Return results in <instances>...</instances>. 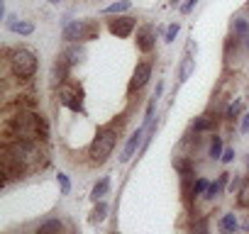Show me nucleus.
I'll list each match as a JSON object with an SVG mask.
<instances>
[{
    "instance_id": "f257e3e1",
    "label": "nucleus",
    "mask_w": 249,
    "mask_h": 234,
    "mask_svg": "<svg viewBox=\"0 0 249 234\" xmlns=\"http://www.w3.org/2000/svg\"><path fill=\"white\" fill-rule=\"evenodd\" d=\"M5 132L10 139L20 142H44L49 137V125L42 115L20 110L15 117H10V122L5 125Z\"/></svg>"
},
{
    "instance_id": "f03ea898",
    "label": "nucleus",
    "mask_w": 249,
    "mask_h": 234,
    "mask_svg": "<svg viewBox=\"0 0 249 234\" xmlns=\"http://www.w3.org/2000/svg\"><path fill=\"white\" fill-rule=\"evenodd\" d=\"M3 159L8 161H15L18 166L27 168L32 164H37L39 159V147L37 142H20V139H13L3 147Z\"/></svg>"
},
{
    "instance_id": "7ed1b4c3",
    "label": "nucleus",
    "mask_w": 249,
    "mask_h": 234,
    "mask_svg": "<svg viewBox=\"0 0 249 234\" xmlns=\"http://www.w3.org/2000/svg\"><path fill=\"white\" fill-rule=\"evenodd\" d=\"M10 68H13L15 78L30 81L37 73V54L30 49H15L10 54Z\"/></svg>"
},
{
    "instance_id": "20e7f679",
    "label": "nucleus",
    "mask_w": 249,
    "mask_h": 234,
    "mask_svg": "<svg viewBox=\"0 0 249 234\" xmlns=\"http://www.w3.org/2000/svg\"><path fill=\"white\" fill-rule=\"evenodd\" d=\"M64 39L66 42H90V39H98V34H100V27H98V22H93V20H76V22H66L64 25Z\"/></svg>"
},
{
    "instance_id": "39448f33",
    "label": "nucleus",
    "mask_w": 249,
    "mask_h": 234,
    "mask_svg": "<svg viewBox=\"0 0 249 234\" xmlns=\"http://www.w3.org/2000/svg\"><path fill=\"white\" fill-rule=\"evenodd\" d=\"M115 142H117V134H115L112 130H100V132L95 134L90 149H88L90 161H93V164H105L107 156H110L112 149H115Z\"/></svg>"
},
{
    "instance_id": "423d86ee",
    "label": "nucleus",
    "mask_w": 249,
    "mask_h": 234,
    "mask_svg": "<svg viewBox=\"0 0 249 234\" xmlns=\"http://www.w3.org/2000/svg\"><path fill=\"white\" fill-rule=\"evenodd\" d=\"M59 102L64 107H69L71 112H78V115L86 112V107H83V90L78 85H71V83L59 85Z\"/></svg>"
},
{
    "instance_id": "0eeeda50",
    "label": "nucleus",
    "mask_w": 249,
    "mask_h": 234,
    "mask_svg": "<svg viewBox=\"0 0 249 234\" xmlns=\"http://www.w3.org/2000/svg\"><path fill=\"white\" fill-rule=\"evenodd\" d=\"M135 27H137V20L135 17H127V15H117L115 20H110L107 22V30H110V34H115V37H120V39H124V37H130L132 32H135Z\"/></svg>"
},
{
    "instance_id": "6e6552de",
    "label": "nucleus",
    "mask_w": 249,
    "mask_h": 234,
    "mask_svg": "<svg viewBox=\"0 0 249 234\" xmlns=\"http://www.w3.org/2000/svg\"><path fill=\"white\" fill-rule=\"evenodd\" d=\"M69 68H71V64H69V59L61 54V56L54 61L52 73H49V83H52V88H59V85L66 83V78H69Z\"/></svg>"
},
{
    "instance_id": "1a4fd4ad",
    "label": "nucleus",
    "mask_w": 249,
    "mask_h": 234,
    "mask_svg": "<svg viewBox=\"0 0 249 234\" xmlns=\"http://www.w3.org/2000/svg\"><path fill=\"white\" fill-rule=\"evenodd\" d=\"M152 78V64L149 61H142V64H137V68H135V73H132V81H130V93H135V90H142L144 85H147V81Z\"/></svg>"
},
{
    "instance_id": "9d476101",
    "label": "nucleus",
    "mask_w": 249,
    "mask_h": 234,
    "mask_svg": "<svg viewBox=\"0 0 249 234\" xmlns=\"http://www.w3.org/2000/svg\"><path fill=\"white\" fill-rule=\"evenodd\" d=\"M154 44H157V30L152 25H142L137 30V49L144 51V54H149L154 49Z\"/></svg>"
},
{
    "instance_id": "9b49d317",
    "label": "nucleus",
    "mask_w": 249,
    "mask_h": 234,
    "mask_svg": "<svg viewBox=\"0 0 249 234\" xmlns=\"http://www.w3.org/2000/svg\"><path fill=\"white\" fill-rule=\"evenodd\" d=\"M142 137H144V125H142V127H140L130 139H127V144H124L122 156H120V161H122V164H127V161L135 156V151H137V149H140V144H142Z\"/></svg>"
},
{
    "instance_id": "f8f14e48",
    "label": "nucleus",
    "mask_w": 249,
    "mask_h": 234,
    "mask_svg": "<svg viewBox=\"0 0 249 234\" xmlns=\"http://www.w3.org/2000/svg\"><path fill=\"white\" fill-rule=\"evenodd\" d=\"M64 56L69 59V64H71V66H78V64H83V61H86V47H83L81 42H73V44L64 51Z\"/></svg>"
},
{
    "instance_id": "ddd939ff",
    "label": "nucleus",
    "mask_w": 249,
    "mask_h": 234,
    "mask_svg": "<svg viewBox=\"0 0 249 234\" xmlns=\"http://www.w3.org/2000/svg\"><path fill=\"white\" fill-rule=\"evenodd\" d=\"M8 30L15 32V34H32L35 32V25L32 22H25V20H18L15 15H8Z\"/></svg>"
},
{
    "instance_id": "4468645a",
    "label": "nucleus",
    "mask_w": 249,
    "mask_h": 234,
    "mask_svg": "<svg viewBox=\"0 0 249 234\" xmlns=\"http://www.w3.org/2000/svg\"><path fill=\"white\" fill-rule=\"evenodd\" d=\"M217 229H220V234H234V232L239 229V222H237L234 212L222 215V217H220V222H217Z\"/></svg>"
},
{
    "instance_id": "2eb2a0df",
    "label": "nucleus",
    "mask_w": 249,
    "mask_h": 234,
    "mask_svg": "<svg viewBox=\"0 0 249 234\" xmlns=\"http://www.w3.org/2000/svg\"><path fill=\"white\" fill-rule=\"evenodd\" d=\"M193 71H196V59H191V56L186 54L183 61H181V66H178V83H186Z\"/></svg>"
},
{
    "instance_id": "dca6fc26",
    "label": "nucleus",
    "mask_w": 249,
    "mask_h": 234,
    "mask_svg": "<svg viewBox=\"0 0 249 234\" xmlns=\"http://www.w3.org/2000/svg\"><path fill=\"white\" fill-rule=\"evenodd\" d=\"M227 181H230V173H222V176L217 178V183H210V188L205 190V200H215V198H217V195L225 190Z\"/></svg>"
},
{
    "instance_id": "f3484780",
    "label": "nucleus",
    "mask_w": 249,
    "mask_h": 234,
    "mask_svg": "<svg viewBox=\"0 0 249 234\" xmlns=\"http://www.w3.org/2000/svg\"><path fill=\"white\" fill-rule=\"evenodd\" d=\"M107 190H110V178H107V176H103V178L93 185V190H90V200H93V202H98L103 195H107Z\"/></svg>"
},
{
    "instance_id": "a211bd4d",
    "label": "nucleus",
    "mask_w": 249,
    "mask_h": 234,
    "mask_svg": "<svg viewBox=\"0 0 249 234\" xmlns=\"http://www.w3.org/2000/svg\"><path fill=\"white\" fill-rule=\"evenodd\" d=\"M132 8L130 0H117V3H110L103 8V15H120V13H127Z\"/></svg>"
},
{
    "instance_id": "6ab92c4d",
    "label": "nucleus",
    "mask_w": 249,
    "mask_h": 234,
    "mask_svg": "<svg viewBox=\"0 0 249 234\" xmlns=\"http://www.w3.org/2000/svg\"><path fill=\"white\" fill-rule=\"evenodd\" d=\"M105 217H107V205H105L103 200H98L95 207H93V212H90V222L95 224V222H103Z\"/></svg>"
},
{
    "instance_id": "aec40b11",
    "label": "nucleus",
    "mask_w": 249,
    "mask_h": 234,
    "mask_svg": "<svg viewBox=\"0 0 249 234\" xmlns=\"http://www.w3.org/2000/svg\"><path fill=\"white\" fill-rule=\"evenodd\" d=\"M215 127V120L210 115H203V117H198V120L193 122V130L196 132H205V130H213Z\"/></svg>"
},
{
    "instance_id": "412c9836",
    "label": "nucleus",
    "mask_w": 249,
    "mask_h": 234,
    "mask_svg": "<svg viewBox=\"0 0 249 234\" xmlns=\"http://www.w3.org/2000/svg\"><path fill=\"white\" fill-rule=\"evenodd\" d=\"M59 232H61V222H59V219H47V222L39 227L37 234H59Z\"/></svg>"
},
{
    "instance_id": "4be33fe9",
    "label": "nucleus",
    "mask_w": 249,
    "mask_h": 234,
    "mask_svg": "<svg viewBox=\"0 0 249 234\" xmlns=\"http://www.w3.org/2000/svg\"><path fill=\"white\" fill-rule=\"evenodd\" d=\"M222 139L220 137H213V142H210V156L213 159H222Z\"/></svg>"
},
{
    "instance_id": "5701e85b",
    "label": "nucleus",
    "mask_w": 249,
    "mask_h": 234,
    "mask_svg": "<svg viewBox=\"0 0 249 234\" xmlns=\"http://www.w3.org/2000/svg\"><path fill=\"white\" fill-rule=\"evenodd\" d=\"M191 234H210V232H208V219H205V217H198V219L193 222V227H191Z\"/></svg>"
},
{
    "instance_id": "b1692460",
    "label": "nucleus",
    "mask_w": 249,
    "mask_h": 234,
    "mask_svg": "<svg viewBox=\"0 0 249 234\" xmlns=\"http://www.w3.org/2000/svg\"><path fill=\"white\" fill-rule=\"evenodd\" d=\"M239 110H242V98H237L234 102H230V105H227V112H225V115L230 117V120H234V117L239 115Z\"/></svg>"
},
{
    "instance_id": "393cba45",
    "label": "nucleus",
    "mask_w": 249,
    "mask_h": 234,
    "mask_svg": "<svg viewBox=\"0 0 249 234\" xmlns=\"http://www.w3.org/2000/svg\"><path fill=\"white\" fill-rule=\"evenodd\" d=\"M210 188V183H208V178H198L196 183H193V195H205V190Z\"/></svg>"
},
{
    "instance_id": "a878e982",
    "label": "nucleus",
    "mask_w": 249,
    "mask_h": 234,
    "mask_svg": "<svg viewBox=\"0 0 249 234\" xmlns=\"http://www.w3.org/2000/svg\"><path fill=\"white\" fill-rule=\"evenodd\" d=\"M237 195H239V198H237L239 207H247V205H249V183H244V185H242V190H239Z\"/></svg>"
},
{
    "instance_id": "bb28decb",
    "label": "nucleus",
    "mask_w": 249,
    "mask_h": 234,
    "mask_svg": "<svg viewBox=\"0 0 249 234\" xmlns=\"http://www.w3.org/2000/svg\"><path fill=\"white\" fill-rule=\"evenodd\" d=\"M56 178H59V185H61V193H64V195H69V193H71V181H69V176H66V173H59Z\"/></svg>"
},
{
    "instance_id": "cd10ccee",
    "label": "nucleus",
    "mask_w": 249,
    "mask_h": 234,
    "mask_svg": "<svg viewBox=\"0 0 249 234\" xmlns=\"http://www.w3.org/2000/svg\"><path fill=\"white\" fill-rule=\"evenodd\" d=\"M176 34H178V25H171V27L166 30V34H164V42H174Z\"/></svg>"
},
{
    "instance_id": "c85d7f7f",
    "label": "nucleus",
    "mask_w": 249,
    "mask_h": 234,
    "mask_svg": "<svg viewBox=\"0 0 249 234\" xmlns=\"http://www.w3.org/2000/svg\"><path fill=\"white\" fill-rule=\"evenodd\" d=\"M234 30H237L239 34H247V32H249V25H247L244 20H234Z\"/></svg>"
},
{
    "instance_id": "c756f323",
    "label": "nucleus",
    "mask_w": 249,
    "mask_h": 234,
    "mask_svg": "<svg viewBox=\"0 0 249 234\" xmlns=\"http://www.w3.org/2000/svg\"><path fill=\"white\" fill-rule=\"evenodd\" d=\"M196 3H198V0H186V3L181 5V13H183V15H188V13L196 8Z\"/></svg>"
},
{
    "instance_id": "7c9ffc66",
    "label": "nucleus",
    "mask_w": 249,
    "mask_h": 234,
    "mask_svg": "<svg viewBox=\"0 0 249 234\" xmlns=\"http://www.w3.org/2000/svg\"><path fill=\"white\" fill-rule=\"evenodd\" d=\"M232 159H234V151L232 149H225L222 151V164H232Z\"/></svg>"
},
{
    "instance_id": "2f4dec72",
    "label": "nucleus",
    "mask_w": 249,
    "mask_h": 234,
    "mask_svg": "<svg viewBox=\"0 0 249 234\" xmlns=\"http://www.w3.org/2000/svg\"><path fill=\"white\" fill-rule=\"evenodd\" d=\"M239 185H242V178L237 176V178H234V181L230 183V193H237V188H239Z\"/></svg>"
},
{
    "instance_id": "473e14b6",
    "label": "nucleus",
    "mask_w": 249,
    "mask_h": 234,
    "mask_svg": "<svg viewBox=\"0 0 249 234\" xmlns=\"http://www.w3.org/2000/svg\"><path fill=\"white\" fill-rule=\"evenodd\" d=\"M239 130H242V132H244V134H247V132H249V112H247V115H244V120H242V127H239Z\"/></svg>"
},
{
    "instance_id": "72a5a7b5",
    "label": "nucleus",
    "mask_w": 249,
    "mask_h": 234,
    "mask_svg": "<svg viewBox=\"0 0 249 234\" xmlns=\"http://www.w3.org/2000/svg\"><path fill=\"white\" fill-rule=\"evenodd\" d=\"M242 229H244V232H247V234H249V217H247V219H244V222H242Z\"/></svg>"
},
{
    "instance_id": "f704fd0d",
    "label": "nucleus",
    "mask_w": 249,
    "mask_h": 234,
    "mask_svg": "<svg viewBox=\"0 0 249 234\" xmlns=\"http://www.w3.org/2000/svg\"><path fill=\"white\" fill-rule=\"evenodd\" d=\"M49 3H52V5H56V3H61V0H49Z\"/></svg>"
},
{
    "instance_id": "c9c22d12",
    "label": "nucleus",
    "mask_w": 249,
    "mask_h": 234,
    "mask_svg": "<svg viewBox=\"0 0 249 234\" xmlns=\"http://www.w3.org/2000/svg\"><path fill=\"white\" fill-rule=\"evenodd\" d=\"M176 3H181V0H171V5H176Z\"/></svg>"
},
{
    "instance_id": "e433bc0d",
    "label": "nucleus",
    "mask_w": 249,
    "mask_h": 234,
    "mask_svg": "<svg viewBox=\"0 0 249 234\" xmlns=\"http://www.w3.org/2000/svg\"><path fill=\"white\" fill-rule=\"evenodd\" d=\"M112 234H120V232H112Z\"/></svg>"
}]
</instances>
